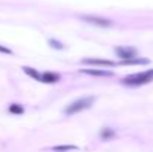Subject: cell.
Masks as SVG:
<instances>
[{
  "instance_id": "6da1fadb",
  "label": "cell",
  "mask_w": 153,
  "mask_h": 152,
  "mask_svg": "<svg viewBox=\"0 0 153 152\" xmlns=\"http://www.w3.org/2000/svg\"><path fill=\"white\" fill-rule=\"evenodd\" d=\"M152 81H153V69H150V70H144V72L128 75L126 78L122 79V84L126 85V87H141V85L149 84Z\"/></svg>"
},
{
  "instance_id": "7a4b0ae2",
  "label": "cell",
  "mask_w": 153,
  "mask_h": 152,
  "mask_svg": "<svg viewBox=\"0 0 153 152\" xmlns=\"http://www.w3.org/2000/svg\"><path fill=\"white\" fill-rule=\"evenodd\" d=\"M94 101H95V97H94V96L80 97V99H77V100L71 101V103L64 109V113H65L67 116L76 115V113H79V112H82V110H85V109H89V107L94 104Z\"/></svg>"
},
{
  "instance_id": "3957f363",
  "label": "cell",
  "mask_w": 153,
  "mask_h": 152,
  "mask_svg": "<svg viewBox=\"0 0 153 152\" xmlns=\"http://www.w3.org/2000/svg\"><path fill=\"white\" fill-rule=\"evenodd\" d=\"M80 18L85 22H88V24H92V25H97V27H102V28H107V27H111L113 25V21L101 18V16H95V15H83Z\"/></svg>"
},
{
  "instance_id": "277c9868",
  "label": "cell",
  "mask_w": 153,
  "mask_h": 152,
  "mask_svg": "<svg viewBox=\"0 0 153 152\" xmlns=\"http://www.w3.org/2000/svg\"><path fill=\"white\" fill-rule=\"evenodd\" d=\"M114 54H116L119 58H122V61L138 58L137 49H134V48H125V46H119V48H114Z\"/></svg>"
},
{
  "instance_id": "5b68a950",
  "label": "cell",
  "mask_w": 153,
  "mask_h": 152,
  "mask_svg": "<svg viewBox=\"0 0 153 152\" xmlns=\"http://www.w3.org/2000/svg\"><path fill=\"white\" fill-rule=\"evenodd\" d=\"M82 63H83V64H92V66H102V67L116 66L114 61H110V60H101V58H83Z\"/></svg>"
},
{
  "instance_id": "8992f818",
  "label": "cell",
  "mask_w": 153,
  "mask_h": 152,
  "mask_svg": "<svg viewBox=\"0 0 153 152\" xmlns=\"http://www.w3.org/2000/svg\"><path fill=\"white\" fill-rule=\"evenodd\" d=\"M82 73L92 75V76H113V72L104 70V69H82Z\"/></svg>"
},
{
  "instance_id": "52a82bcc",
  "label": "cell",
  "mask_w": 153,
  "mask_h": 152,
  "mask_svg": "<svg viewBox=\"0 0 153 152\" xmlns=\"http://www.w3.org/2000/svg\"><path fill=\"white\" fill-rule=\"evenodd\" d=\"M59 81V75L53 72H45L42 73V82L43 84H55Z\"/></svg>"
},
{
  "instance_id": "ba28073f",
  "label": "cell",
  "mask_w": 153,
  "mask_h": 152,
  "mask_svg": "<svg viewBox=\"0 0 153 152\" xmlns=\"http://www.w3.org/2000/svg\"><path fill=\"white\" fill-rule=\"evenodd\" d=\"M114 136H116V133H114V130L110 128V127H102V130L100 131L101 140H110V139H113Z\"/></svg>"
},
{
  "instance_id": "9c48e42d",
  "label": "cell",
  "mask_w": 153,
  "mask_h": 152,
  "mask_svg": "<svg viewBox=\"0 0 153 152\" xmlns=\"http://www.w3.org/2000/svg\"><path fill=\"white\" fill-rule=\"evenodd\" d=\"M79 148L74 146V145H56V146H52L51 151L52 152H68V151H77Z\"/></svg>"
},
{
  "instance_id": "30bf717a",
  "label": "cell",
  "mask_w": 153,
  "mask_h": 152,
  "mask_svg": "<svg viewBox=\"0 0 153 152\" xmlns=\"http://www.w3.org/2000/svg\"><path fill=\"white\" fill-rule=\"evenodd\" d=\"M22 70H24V73H25V75H28V76L34 78L36 81L42 82V75H40V73H39L37 70H34L33 67H22Z\"/></svg>"
},
{
  "instance_id": "8fae6325",
  "label": "cell",
  "mask_w": 153,
  "mask_h": 152,
  "mask_svg": "<svg viewBox=\"0 0 153 152\" xmlns=\"http://www.w3.org/2000/svg\"><path fill=\"white\" fill-rule=\"evenodd\" d=\"M9 112L13 113V115H22L24 113V107L21 104H18V103H13V104L9 106Z\"/></svg>"
},
{
  "instance_id": "7c38bea8",
  "label": "cell",
  "mask_w": 153,
  "mask_h": 152,
  "mask_svg": "<svg viewBox=\"0 0 153 152\" xmlns=\"http://www.w3.org/2000/svg\"><path fill=\"white\" fill-rule=\"evenodd\" d=\"M49 45H52V46H53V48H56V49H62V48H64V45L58 43V42H56V40H53V39L49 40Z\"/></svg>"
},
{
  "instance_id": "4fadbf2b",
  "label": "cell",
  "mask_w": 153,
  "mask_h": 152,
  "mask_svg": "<svg viewBox=\"0 0 153 152\" xmlns=\"http://www.w3.org/2000/svg\"><path fill=\"white\" fill-rule=\"evenodd\" d=\"M0 52H1V54H7V55H12V51L9 49V48H6V46H1V45H0Z\"/></svg>"
}]
</instances>
